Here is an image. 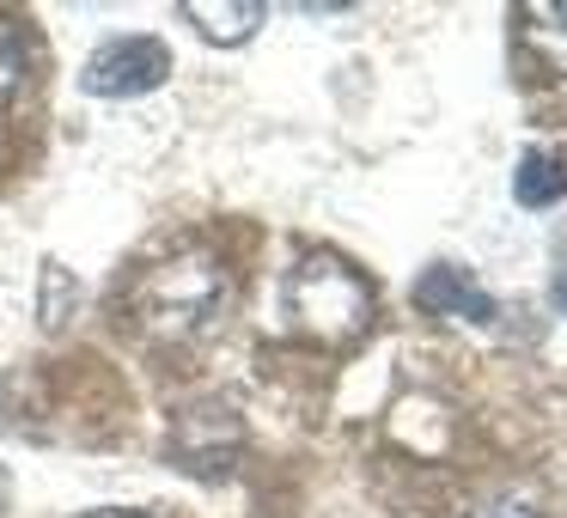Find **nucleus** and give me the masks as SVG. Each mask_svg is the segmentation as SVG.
Returning <instances> with one entry per match:
<instances>
[{
  "mask_svg": "<svg viewBox=\"0 0 567 518\" xmlns=\"http://www.w3.org/2000/svg\"><path fill=\"white\" fill-rule=\"evenodd\" d=\"M86 518H141V512H86Z\"/></svg>",
  "mask_w": 567,
  "mask_h": 518,
  "instance_id": "9b49d317",
  "label": "nucleus"
},
{
  "mask_svg": "<svg viewBox=\"0 0 567 518\" xmlns=\"http://www.w3.org/2000/svg\"><path fill=\"white\" fill-rule=\"evenodd\" d=\"M281 299H287L293 330L311 335V342H330V348L354 342V335L372 323V287L360 281L342 257H306L293 274H287Z\"/></svg>",
  "mask_w": 567,
  "mask_h": 518,
  "instance_id": "f03ea898",
  "label": "nucleus"
},
{
  "mask_svg": "<svg viewBox=\"0 0 567 518\" xmlns=\"http://www.w3.org/2000/svg\"><path fill=\"white\" fill-rule=\"evenodd\" d=\"M165 74H172V50L159 38H116L86 62L80 86L92 99H141V92L165 86Z\"/></svg>",
  "mask_w": 567,
  "mask_h": 518,
  "instance_id": "7ed1b4c3",
  "label": "nucleus"
},
{
  "mask_svg": "<svg viewBox=\"0 0 567 518\" xmlns=\"http://www.w3.org/2000/svg\"><path fill=\"white\" fill-rule=\"evenodd\" d=\"M518 43L537 55L543 74H567V0H530L518 13Z\"/></svg>",
  "mask_w": 567,
  "mask_h": 518,
  "instance_id": "20e7f679",
  "label": "nucleus"
},
{
  "mask_svg": "<svg viewBox=\"0 0 567 518\" xmlns=\"http://www.w3.org/2000/svg\"><path fill=\"white\" fill-rule=\"evenodd\" d=\"M555 299H561V311H567V269L555 274Z\"/></svg>",
  "mask_w": 567,
  "mask_h": 518,
  "instance_id": "9d476101",
  "label": "nucleus"
},
{
  "mask_svg": "<svg viewBox=\"0 0 567 518\" xmlns=\"http://www.w3.org/2000/svg\"><path fill=\"white\" fill-rule=\"evenodd\" d=\"M513 196L525 201V208H549V201H561L567 196V153H549V147L525 153L518 172H513Z\"/></svg>",
  "mask_w": 567,
  "mask_h": 518,
  "instance_id": "0eeeda50",
  "label": "nucleus"
},
{
  "mask_svg": "<svg viewBox=\"0 0 567 518\" xmlns=\"http://www.w3.org/2000/svg\"><path fill=\"white\" fill-rule=\"evenodd\" d=\"M25 74H31V38L13 19H0V104L25 86Z\"/></svg>",
  "mask_w": 567,
  "mask_h": 518,
  "instance_id": "6e6552de",
  "label": "nucleus"
},
{
  "mask_svg": "<svg viewBox=\"0 0 567 518\" xmlns=\"http://www.w3.org/2000/svg\"><path fill=\"white\" fill-rule=\"evenodd\" d=\"M470 518H537V512L518 506V500H494V506H482V512H470Z\"/></svg>",
  "mask_w": 567,
  "mask_h": 518,
  "instance_id": "1a4fd4ad",
  "label": "nucleus"
},
{
  "mask_svg": "<svg viewBox=\"0 0 567 518\" xmlns=\"http://www.w3.org/2000/svg\"><path fill=\"white\" fill-rule=\"evenodd\" d=\"M0 506H7V476H0Z\"/></svg>",
  "mask_w": 567,
  "mask_h": 518,
  "instance_id": "f8f14e48",
  "label": "nucleus"
},
{
  "mask_svg": "<svg viewBox=\"0 0 567 518\" xmlns=\"http://www.w3.org/2000/svg\"><path fill=\"white\" fill-rule=\"evenodd\" d=\"M415 299H421L427 311H445V318H470V323H488V318H494V299L482 293L476 281H464L457 269H445V262L415 281Z\"/></svg>",
  "mask_w": 567,
  "mask_h": 518,
  "instance_id": "39448f33",
  "label": "nucleus"
},
{
  "mask_svg": "<svg viewBox=\"0 0 567 518\" xmlns=\"http://www.w3.org/2000/svg\"><path fill=\"white\" fill-rule=\"evenodd\" d=\"M226 305V269L214 250H177L159 257L147 274L135 281V318L147 335L159 342H189L202 335Z\"/></svg>",
  "mask_w": 567,
  "mask_h": 518,
  "instance_id": "f257e3e1",
  "label": "nucleus"
},
{
  "mask_svg": "<svg viewBox=\"0 0 567 518\" xmlns=\"http://www.w3.org/2000/svg\"><path fill=\"white\" fill-rule=\"evenodd\" d=\"M184 19L208 43H245L250 31L269 19V7H262V0H184Z\"/></svg>",
  "mask_w": 567,
  "mask_h": 518,
  "instance_id": "423d86ee",
  "label": "nucleus"
}]
</instances>
